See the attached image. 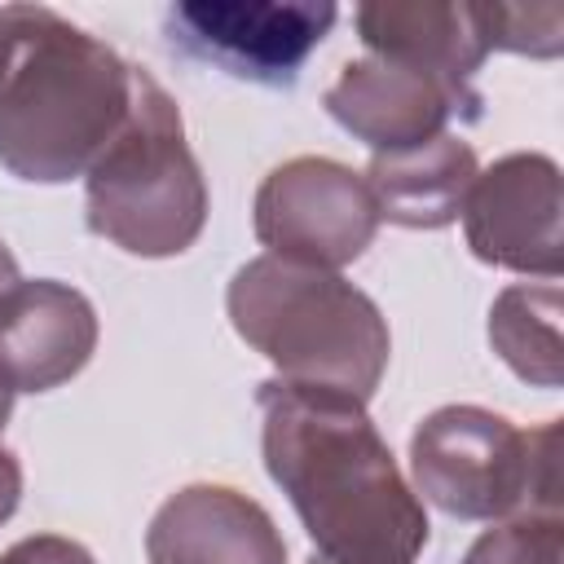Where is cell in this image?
Returning a JSON list of instances; mask_svg holds the SVG:
<instances>
[{"label":"cell","mask_w":564,"mask_h":564,"mask_svg":"<svg viewBox=\"0 0 564 564\" xmlns=\"http://www.w3.org/2000/svg\"><path fill=\"white\" fill-rule=\"evenodd\" d=\"M260 449L291 498L313 555L326 564H414L427 546V511L401 476L361 401L264 379L256 388Z\"/></svg>","instance_id":"6da1fadb"},{"label":"cell","mask_w":564,"mask_h":564,"mask_svg":"<svg viewBox=\"0 0 564 564\" xmlns=\"http://www.w3.org/2000/svg\"><path fill=\"white\" fill-rule=\"evenodd\" d=\"M132 66L44 4L0 9V167L18 181L84 176L128 110Z\"/></svg>","instance_id":"7a4b0ae2"},{"label":"cell","mask_w":564,"mask_h":564,"mask_svg":"<svg viewBox=\"0 0 564 564\" xmlns=\"http://www.w3.org/2000/svg\"><path fill=\"white\" fill-rule=\"evenodd\" d=\"M225 308L286 383L330 388L366 405L388 370L392 339L379 304L330 269L256 256L229 278Z\"/></svg>","instance_id":"3957f363"},{"label":"cell","mask_w":564,"mask_h":564,"mask_svg":"<svg viewBox=\"0 0 564 564\" xmlns=\"http://www.w3.org/2000/svg\"><path fill=\"white\" fill-rule=\"evenodd\" d=\"M84 220L128 256L163 260L194 247L207 220V181L167 88L132 66L128 110L84 172Z\"/></svg>","instance_id":"277c9868"},{"label":"cell","mask_w":564,"mask_h":564,"mask_svg":"<svg viewBox=\"0 0 564 564\" xmlns=\"http://www.w3.org/2000/svg\"><path fill=\"white\" fill-rule=\"evenodd\" d=\"M414 489L454 520L560 516V419L520 432L480 405H441L410 436Z\"/></svg>","instance_id":"5b68a950"},{"label":"cell","mask_w":564,"mask_h":564,"mask_svg":"<svg viewBox=\"0 0 564 564\" xmlns=\"http://www.w3.org/2000/svg\"><path fill=\"white\" fill-rule=\"evenodd\" d=\"M339 9L317 0H181L163 13L172 53L234 79L291 88Z\"/></svg>","instance_id":"8992f818"},{"label":"cell","mask_w":564,"mask_h":564,"mask_svg":"<svg viewBox=\"0 0 564 564\" xmlns=\"http://www.w3.org/2000/svg\"><path fill=\"white\" fill-rule=\"evenodd\" d=\"M251 220L269 256L330 273L352 264L379 229L366 181L352 167L317 154H300L273 167L256 189Z\"/></svg>","instance_id":"52a82bcc"},{"label":"cell","mask_w":564,"mask_h":564,"mask_svg":"<svg viewBox=\"0 0 564 564\" xmlns=\"http://www.w3.org/2000/svg\"><path fill=\"white\" fill-rule=\"evenodd\" d=\"M322 106L375 154L423 145L449 132V123H476L485 115V97L476 88H454L410 62L379 53L348 62L326 88Z\"/></svg>","instance_id":"ba28073f"},{"label":"cell","mask_w":564,"mask_h":564,"mask_svg":"<svg viewBox=\"0 0 564 564\" xmlns=\"http://www.w3.org/2000/svg\"><path fill=\"white\" fill-rule=\"evenodd\" d=\"M560 167L546 154H507L494 167L476 172L463 203V234L476 260L560 278Z\"/></svg>","instance_id":"9c48e42d"},{"label":"cell","mask_w":564,"mask_h":564,"mask_svg":"<svg viewBox=\"0 0 564 564\" xmlns=\"http://www.w3.org/2000/svg\"><path fill=\"white\" fill-rule=\"evenodd\" d=\"M97 348V313L84 291L35 278L0 295V375L13 392H48L75 379Z\"/></svg>","instance_id":"30bf717a"},{"label":"cell","mask_w":564,"mask_h":564,"mask_svg":"<svg viewBox=\"0 0 564 564\" xmlns=\"http://www.w3.org/2000/svg\"><path fill=\"white\" fill-rule=\"evenodd\" d=\"M150 564H286L273 516L229 485L176 489L145 529Z\"/></svg>","instance_id":"8fae6325"},{"label":"cell","mask_w":564,"mask_h":564,"mask_svg":"<svg viewBox=\"0 0 564 564\" xmlns=\"http://www.w3.org/2000/svg\"><path fill=\"white\" fill-rule=\"evenodd\" d=\"M370 53L410 62L454 88H471V75L489 57L480 4L441 0H375L352 13Z\"/></svg>","instance_id":"7c38bea8"},{"label":"cell","mask_w":564,"mask_h":564,"mask_svg":"<svg viewBox=\"0 0 564 564\" xmlns=\"http://www.w3.org/2000/svg\"><path fill=\"white\" fill-rule=\"evenodd\" d=\"M476 172V150L463 137L441 132L423 145L375 154L361 181L375 198L379 220L405 229H445L463 216Z\"/></svg>","instance_id":"4fadbf2b"},{"label":"cell","mask_w":564,"mask_h":564,"mask_svg":"<svg viewBox=\"0 0 564 564\" xmlns=\"http://www.w3.org/2000/svg\"><path fill=\"white\" fill-rule=\"evenodd\" d=\"M489 344L494 352L533 388L564 383V352H560V286H507L489 308Z\"/></svg>","instance_id":"5bb4252c"},{"label":"cell","mask_w":564,"mask_h":564,"mask_svg":"<svg viewBox=\"0 0 564 564\" xmlns=\"http://www.w3.org/2000/svg\"><path fill=\"white\" fill-rule=\"evenodd\" d=\"M564 555V520L560 516H511L494 520L463 564H560Z\"/></svg>","instance_id":"9a60e30c"},{"label":"cell","mask_w":564,"mask_h":564,"mask_svg":"<svg viewBox=\"0 0 564 564\" xmlns=\"http://www.w3.org/2000/svg\"><path fill=\"white\" fill-rule=\"evenodd\" d=\"M489 53H529L560 57L564 48V4H480Z\"/></svg>","instance_id":"2e32d148"},{"label":"cell","mask_w":564,"mask_h":564,"mask_svg":"<svg viewBox=\"0 0 564 564\" xmlns=\"http://www.w3.org/2000/svg\"><path fill=\"white\" fill-rule=\"evenodd\" d=\"M0 564H97L88 555V546L62 538V533H35L13 542L9 551H0Z\"/></svg>","instance_id":"e0dca14e"},{"label":"cell","mask_w":564,"mask_h":564,"mask_svg":"<svg viewBox=\"0 0 564 564\" xmlns=\"http://www.w3.org/2000/svg\"><path fill=\"white\" fill-rule=\"evenodd\" d=\"M18 498H22V467L9 449H0V524L18 511Z\"/></svg>","instance_id":"ac0fdd59"},{"label":"cell","mask_w":564,"mask_h":564,"mask_svg":"<svg viewBox=\"0 0 564 564\" xmlns=\"http://www.w3.org/2000/svg\"><path fill=\"white\" fill-rule=\"evenodd\" d=\"M18 282H22V278H18V260H13V251L0 242V295H4V291H13Z\"/></svg>","instance_id":"d6986e66"},{"label":"cell","mask_w":564,"mask_h":564,"mask_svg":"<svg viewBox=\"0 0 564 564\" xmlns=\"http://www.w3.org/2000/svg\"><path fill=\"white\" fill-rule=\"evenodd\" d=\"M9 414H13V383H9L4 375H0V432H4Z\"/></svg>","instance_id":"ffe728a7"},{"label":"cell","mask_w":564,"mask_h":564,"mask_svg":"<svg viewBox=\"0 0 564 564\" xmlns=\"http://www.w3.org/2000/svg\"><path fill=\"white\" fill-rule=\"evenodd\" d=\"M308 564H326V560H317V555H313V560H308Z\"/></svg>","instance_id":"44dd1931"}]
</instances>
